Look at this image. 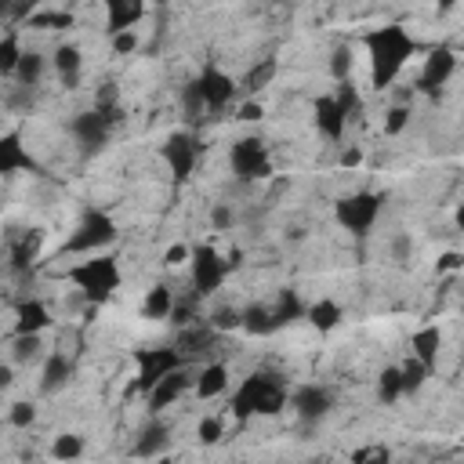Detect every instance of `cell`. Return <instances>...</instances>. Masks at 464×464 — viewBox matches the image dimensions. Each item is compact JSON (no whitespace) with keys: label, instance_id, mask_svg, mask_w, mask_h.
Returning a JSON list of instances; mask_svg holds the SVG:
<instances>
[{"label":"cell","instance_id":"cell-13","mask_svg":"<svg viewBox=\"0 0 464 464\" xmlns=\"http://www.w3.org/2000/svg\"><path fill=\"white\" fill-rule=\"evenodd\" d=\"M290 406H294L297 420H304V424H319V420L330 413L334 399H330V392L319 388V384H301V388H294Z\"/></svg>","mask_w":464,"mask_h":464},{"label":"cell","instance_id":"cell-46","mask_svg":"<svg viewBox=\"0 0 464 464\" xmlns=\"http://www.w3.org/2000/svg\"><path fill=\"white\" fill-rule=\"evenodd\" d=\"M261 116H265V105L250 98V102H243V105H239V116H236V120H243V123H254V120H261Z\"/></svg>","mask_w":464,"mask_h":464},{"label":"cell","instance_id":"cell-36","mask_svg":"<svg viewBox=\"0 0 464 464\" xmlns=\"http://www.w3.org/2000/svg\"><path fill=\"white\" fill-rule=\"evenodd\" d=\"M334 98H337V105H341V112H344V116H355V112H359V105H362V102H359V87L352 83V76H348V80H337Z\"/></svg>","mask_w":464,"mask_h":464},{"label":"cell","instance_id":"cell-24","mask_svg":"<svg viewBox=\"0 0 464 464\" xmlns=\"http://www.w3.org/2000/svg\"><path fill=\"white\" fill-rule=\"evenodd\" d=\"M341 315H344V312H341V304H337L334 297H319V301H312V304L304 308V319H308L319 334H330V330L341 323Z\"/></svg>","mask_w":464,"mask_h":464},{"label":"cell","instance_id":"cell-45","mask_svg":"<svg viewBox=\"0 0 464 464\" xmlns=\"http://www.w3.org/2000/svg\"><path fill=\"white\" fill-rule=\"evenodd\" d=\"M188 257H192V250H188L185 243H174V246L163 250V265H170V268H174V265H185Z\"/></svg>","mask_w":464,"mask_h":464},{"label":"cell","instance_id":"cell-5","mask_svg":"<svg viewBox=\"0 0 464 464\" xmlns=\"http://www.w3.org/2000/svg\"><path fill=\"white\" fill-rule=\"evenodd\" d=\"M381 203H384V196L381 192H352V196H341L337 203H334V218H337V225L348 232V236H355V239H362V236H370V228L377 225V218H381Z\"/></svg>","mask_w":464,"mask_h":464},{"label":"cell","instance_id":"cell-12","mask_svg":"<svg viewBox=\"0 0 464 464\" xmlns=\"http://www.w3.org/2000/svg\"><path fill=\"white\" fill-rule=\"evenodd\" d=\"M196 87H199V94H203V105H207V112H221L225 105H232L236 102V83H232V76L228 72H221L218 65H207L199 76H196Z\"/></svg>","mask_w":464,"mask_h":464},{"label":"cell","instance_id":"cell-22","mask_svg":"<svg viewBox=\"0 0 464 464\" xmlns=\"http://www.w3.org/2000/svg\"><path fill=\"white\" fill-rule=\"evenodd\" d=\"M192 388H196L199 399H214V395H221V392L228 388V370H225V362H207V366L196 373Z\"/></svg>","mask_w":464,"mask_h":464},{"label":"cell","instance_id":"cell-15","mask_svg":"<svg viewBox=\"0 0 464 464\" xmlns=\"http://www.w3.org/2000/svg\"><path fill=\"white\" fill-rule=\"evenodd\" d=\"M312 120H315V130H319L323 138H330V141H341V138H344L348 116L341 112V105H337L334 94L315 98V105H312Z\"/></svg>","mask_w":464,"mask_h":464},{"label":"cell","instance_id":"cell-18","mask_svg":"<svg viewBox=\"0 0 464 464\" xmlns=\"http://www.w3.org/2000/svg\"><path fill=\"white\" fill-rule=\"evenodd\" d=\"M18 170H36V160L29 156L22 138L14 130H7L0 138V174H18Z\"/></svg>","mask_w":464,"mask_h":464},{"label":"cell","instance_id":"cell-8","mask_svg":"<svg viewBox=\"0 0 464 464\" xmlns=\"http://www.w3.org/2000/svg\"><path fill=\"white\" fill-rule=\"evenodd\" d=\"M188 265H192V290H196L199 297H210V294L225 283V276L232 272V261H228V257H221L210 243L192 246Z\"/></svg>","mask_w":464,"mask_h":464},{"label":"cell","instance_id":"cell-28","mask_svg":"<svg viewBox=\"0 0 464 464\" xmlns=\"http://www.w3.org/2000/svg\"><path fill=\"white\" fill-rule=\"evenodd\" d=\"M69 373H72L69 355L54 352V355H47V362H44V381H40V388H44V392H54V388H62V384L69 381Z\"/></svg>","mask_w":464,"mask_h":464},{"label":"cell","instance_id":"cell-7","mask_svg":"<svg viewBox=\"0 0 464 464\" xmlns=\"http://www.w3.org/2000/svg\"><path fill=\"white\" fill-rule=\"evenodd\" d=\"M228 167H232V174H236L239 181H261V178H268V174H272V156H268L265 138L246 134V138L232 141V149H228Z\"/></svg>","mask_w":464,"mask_h":464},{"label":"cell","instance_id":"cell-33","mask_svg":"<svg viewBox=\"0 0 464 464\" xmlns=\"http://www.w3.org/2000/svg\"><path fill=\"white\" fill-rule=\"evenodd\" d=\"M402 395V370L399 366H384L377 377V399L381 402H395Z\"/></svg>","mask_w":464,"mask_h":464},{"label":"cell","instance_id":"cell-43","mask_svg":"<svg viewBox=\"0 0 464 464\" xmlns=\"http://www.w3.org/2000/svg\"><path fill=\"white\" fill-rule=\"evenodd\" d=\"M406 123H410V109H406V105H392V109H388V120H384V130H388V134H402Z\"/></svg>","mask_w":464,"mask_h":464},{"label":"cell","instance_id":"cell-10","mask_svg":"<svg viewBox=\"0 0 464 464\" xmlns=\"http://www.w3.org/2000/svg\"><path fill=\"white\" fill-rule=\"evenodd\" d=\"M199 152H203V145H199V138H196L192 130H174V134H167L163 145H160V156H163V163L170 167L174 181H188V178H192Z\"/></svg>","mask_w":464,"mask_h":464},{"label":"cell","instance_id":"cell-34","mask_svg":"<svg viewBox=\"0 0 464 464\" xmlns=\"http://www.w3.org/2000/svg\"><path fill=\"white\" fill-rule=\"evenodd\" d=\"M22 47H18V33L11 29L4 40H0V72L4 76H14V69H18V62H22Z\"/></svg>","mask_w":464,"mask_h":464},{"label":"cell","instance_id":"cell-19","mask_svg":"<svg viewBox=\"0 0 464 464\" xmlns=\"http://www.w3.org/2000/svg\"><path fill=\"white\" fill-rule=\"evenodd\" d=\"M47 326H51L47 304L36 301V297H25V301L18 304V312H14V334H40V330H47Z\"/></svg>","mask_w":464,"mask_h":464},{"label":"cell","instance_id":"cell-49","mask_svg":"<svg viewBox=\"0 0 464 464\" xmlns=\"http://www.w3.org/2000/svg\"><path fill=\"white\" fill-rule=\"evenodd\" d=\"M460 265H464V254H453V250H450V254H442V257H439V265H435V268H439V272H446V268H460Z\"/></svg>","mask_w":464,"mask_h":464},{"label":"cell","instance_id":"cell-38","mask_svg":"<svg viewBox=\"0 0 464 464\" xmlns=\"http://www.w3.org/2000/svg\"><path fill=\"white\" fill-rule=\"evenodd\" d=\"M210 326H214L218 334H225V330H243V312L232 308V304L214 308V312H210Z\"/></svg>","mask_w":464,"mask_h":464},{"label":"cell","instance_id":"cell-20","mask_svg":"<svg viewBox=\"0 0 464 464\" xmlns=\"http://www.w3.org/2000/svg\"><path fill=\"white\" fill-rule=\"evenodd\" d=\"M51 65H54V72L62 76V83H65V87H76L80 69H83L80 47H72V44H58V47H54V54H51Z\"/></svg>","mask_w":464,"mask_h":464},{"label":"cell","instance_id":"cell-16","mask_svg":"<svg viewBox=\"0 0 464 464\" xmlns=\"http://www.w3.org/2000/svg\"><path fill=\"white\" fill-rule=\"evenodd\" d=\"M40 243H44V232H40V228H29V232H22V236H11V239H7V268H11V272H25V268L36 261Z\"/></svg>","mask_w":464,"mask_h":464},{"label":"cell","instance_id":"cell-27","mask_svg":"<svg viewBox=\"0 0 464 464\" xmlns=\"http://www.w3.org/2000/svg\"><path fill=\"white\" fill-rule=\"evenodd\" d=\"M218 337V330L210 326V319L207 323H196V326H185L181 334H178V348H181V355H188V352H199V348H207L210 341Z\"/></svg>","mask_w":464,"mask_h":464},{"label":"cell","instance_id":"cell-31","mask_svg":"<svg viewBox=\"0 0 464 464\" xmlns=\"http://www.w3.org/2000/svg\"><path fill=\"white\" fill-rule=\"evenodd\" d=\"M301 315H304V304L297 301V294H294V290H283L279 301L272 304V319H276V326H286V323H294V319H301Z\"/></svg>","mask_w":464,"mask_h":464},{"label":"cell","instance_id":"cell-23","mask_svg":"<svg viewBox=\"0 0 464 464\" xmlns=\"http://www.w3.org/2000/svg\"><path fill=\"white\" fill-rule=\"evenodd\" d=\"M174 290L167 286V283H156L149 294H145V301H141V315L145 319H170L174 315Z\"/></svg>","mask_w":464,"mask_h":464},{"label":"cell","instance_id":"cell-54","mask_svg":"<svg viewBox=\"0 0 464 464\" xmlns=\"http://www.w3.org/2000/svg\"><path fill=\"white\" fill-rule=\"evenodd\" d=\"M453 221H457V228H460V232H464V203H460V207H457V214H453Z\"/></svg>","mask_w":464,"mask_h":464},{"label":"cell","instance_id":"cell-2","mask_svg":"<svg viewBox=\"0 0 464 464\" xmlns=\"http://www.w3.org/2000/svg\"><path fill=\"white\" fill-rule=\"evenodd\" d=\"M290 392L276 373H250L239 381V388L232 392V417L246 420V417H276L286 406Z\"/></svg>","mask_w":464,"mask_h":464},{"label":"cell","instance_id":"cell-40","mask_svg":"<svg viewBox=\"0 0 464 464\" xmlns=\"http://www.w3.org/2000/svg\"><path fill=\"white\" fill-rule=\"evenodd\" d=\"M83 453V439L80 435H58L54 442H51V457L54 460H72V457H80Z\"/></svg>","mask_w":464,"mask_h":464},{"label":"cell","instance_id":"cell-39","mask_svg":"<svg viewBox=\"0 0 464 464\" xmlns=\"http://www.w3.org/2000/svg\"><path fill=\"white\" fill-rule=\"evenodd\" d=\"M352 65H355L352 47H348V44H337L334 54H330V72H334V80H348V76H352Z\"/></svg>","mask_w":464,"mask_h":464},{"label":"cell","instance_id":"cell-14","mask_svg":"<svg viewBox=\"0 0 464 464\" xmlns=\"http://www.w3.org/2000/svg\"><path fill=\"white\" fill-rule=\"evenodd\" d=\"M192 381H196V377H192V373H185L181 366H178V370H170V373H167V377H163V381L145 395L149 413H163L167 406H174V402L188 392V384H192Z\"/></svg>","mask_w":464,"mask_h":464},{"label":"cell","instance_id":"cell-9","mask_svg":"<svg viewBox=\"0 0 464 464\" xmlns=\"http://www.w3.org/2000/svg\"><path fill=\"white\" fill-rule=\"evenodd\" d=\"M134 359H138V377H134L130 388L149 395L170 370L181 366V348L178 344H170V348H138Z\"/></svg>","mask_w":464,"mask_h":464},{"label":"cell","instance_id":"cell-11","mask_svg":"<svg viewBox=\"0 0 464 464\" xmlns=\"http://www.w3.org/2000/svg\"><path fill=\"white\" fill-rule=\"evenodd\" d=\"M453 69H457V54L450 47H431L424 65H420V72H417V91L420 94H439L450 83Z\"/></svg>","mask_w":464,"mask_h":464},{"label":"cell","instance_id":"cell-37","mask_svg":"<svg viewBox=\"0 0 464 464\" xmlns=\"http://www.w3.org/2000/svg\"><path fill=\"white\" fill-rule=\"evenodd\" d=\"M181 109H185V116H188V123H199V120H203V112H207V105H203V94H199V87H196V80H192V83H185V91H181Z\"/></svg>","mask_w":464,"mask_h":464},{"label":"cell","instance_id":"cell-44","mask_svg":"<svg viewBox=\"0 0 464 464\" xmlns=\"http://www.w3.org/2000/svg\"><path fill=\"white\" fill-rule=\"evenodd\" d=\"M7 420H11L14 428H29V424L36 420V410H33L29 402H11V413H7Z\"/></svg>","mask_w":464,"mask_h":464},{"label":"cell","instance_id":"cell-32","mask_svg":"<svg viewBox=\"0 0 464 464\" xmlns=\"http://www.w3.org/2000/svg\"><path fill=\"white\" fill-rule=\"evenodd\" d=\"M399 370H402V395H413V392H417V388L428 381V373H431V366H424L417 355H410V359H406Z\"/></svg>","mask_w":464,"mask_h":464},{"label":"cell","instance_id":"cell-41","mask_svg":"<svg viewBox=\"0 0 464 464\" xmlns=\"http://www.w3.org/2000/svg\"><path fill=\"white\" fill-rule=\"evenodd\" d=\"M40 352V334H14V355L18 359H36Z\"/></svg>","mask_w":464,"mask_h":464},{"label":"cell","instance_id":"cell-50","mask_svg":"<svg viewBox=\"0 0 464 464\" xmlns=\"http://www.w3.org/2000/svg\"><path fill=\"white\" fill-rule=\"evenodd\" d=\"M210 218H214V225H218V228H228V225H232V210H228V207H214V214H210Z\"/></svg>","mask_w":464,"mask_h":464},{"label":"cell","instance_id":"cell-3","mask_svg":"<svg viewBox=\"0 0 464 464\" xmlns=\"http://www.w3.org/2000/svg\"><path fill=\"white\" fill-rule=\"evenodd\" d=\"M69 283H76V290L91 301V304H102L109 301L116 290H120V268L112 257L98 254V257H87V261H76L69 272H65Z\"/></svg>","mask_w":464,"mask_h":464},{"label":"cell","instance_id":"cell-51","mask_svg":"<svg viewBox=\"0 0 464 464\" xmlns=\"http://www.w3.org/2000/svg\"><path fill=\"white\" fill-rule=\"evenodd\" d=\"M392 254H395V257H410V236H395Z\"/></svg>","mask_w":464,"mask_h":464},{"label":"cell","instance_id":"cell-47","mask_svg":"<svg viewBox=\"0 0 464 464\" xmlns=\"http://www.w3.org/2000/svg\"><path fill=\"white\" fill-rule=\"evenodd\" d=\"M134 44H138V40H134V33H130V29H123V33H116V36H112V51H116V54H130V51H134Z\"/></svg>","mask_w":464,"mask_h":464},{"label":"cell","instance_id":"cell-42","mask_svg":"<svg viewBox=\"0 0 464 464\" xmlns=\"http://www.w3.org/2000/svg\"><path fill=\"white\" fill-rule=\"evenodd\" d=\"M221 431H225V424H221L218 417H203V420H199V428H196V435H199V442H203V446H214V442L221 439Z\"/></svg>","mask_w":464,"mask_h":464},{"label":"cell","instance_id":"cell-26","mask_svg":"<svg viewBox=\"0 0 464 464\" xmlns=\"http://www.w3.org/2000/svg\"><path fill=\"white\" fill-rule=\"evenodd\" d=\"M243 330L254 334V337H265V334H276V319H272V304H250L243 308Z\"/></svg>","mask_w":464,"mask_h":464},{"label":"cell","instance_id":"cell-35","mask_svg":"<svg viewBox=\"0 0 464 464\" xmlns=\"http://www.w3.org/2000/svg\"><path fill=\"white\" fill-rule=\"evenodd\" d=\"M29 29H72V14L69 11H40V14H29Z\"/></svg>","mask_w":464,"mask_h":464},{"label":"cell","instance_id":"cell-4","mask_svg":"<svg viewBox=\"0 0 464 464\" xmlns=\"http://www.w3.org/2000/svg\"><path fill=\"white\" fill-rule=\"evenodd\" d=\"M116 120H120V105H109V98H102L98 109H87V112L72 116L69 130H72L76 145H80L87 156H94V152H102V149L109 145V134H112V123H116Z\"/></svg>","mask_w":464,"mask_h":464},{"label":"cell","instance_id":"cell-53","mask_svg":"<svg viewBox=\"0 0 464 464\" xmlns=\"http://www.w3.org/2000/svg\"><path fill=\"white\" fill-rule=\"evenodd\" d=\"M435 7H439V14H450L457 7V0H435Z\"/></svg>","mask_w":464,"mask_h":464},{"label":"cell","instance_id":"cell-25","mask_svg":"<svg viewBox=\"0 0 464 464\" xmlns=\"http://www.w3.org/2000/svg\"><path fill=\"white\" fill-rule=\"evenodd\" d=\"M276 72H279V58H261L246 76H243V94H261L272 80H276Z\"/></svg>","mask_w":464,"mask_h":464},{"label":"cell","instance_id":"cell-30","mask_svg":"<svg viewBox=\"0 0 464 464\" xmlns=\"http://www.w3.org/2000/svg\"><path fill=\"white\" fill-rule=\"evenodd\" d=\"M44 54H36V51H25L22 54V62H18V69H14V80L22 83V87H36L40 83V76H44Z\"/></svg>","mask_w":464,"mask_h":464},{"label":"cell","instance_id":"cell-52","mask_svg":"<svg viewBox=\"0 0 464 464\" xmlns=\"http://www.w3.org/2000/svg\"><path fill=\"white\" fill-rule=\"evenodd\" d=\"M359 160H362V152H359V149H348V152H341V163H344V167H359Z\"/></svg>","mask_w":464,"mask_h":464},{"label":"cell","instance_id":"cell-29","mask_svg":"<svg viewBox=\"0 0 464 464\" xmlns=\"http://www.w3.org/2000/svg\"><path fill=\"white\" fill-rule=\"evenodd\" d=\"M167 450V428L163 424H149L141 435H138V442H134V457H156V453H163Z\"/></svg>","mask_w":464,"mask_h":464},{"label":"cell","instance_id":"cell-6","mask_svg":"<svg viewBox=\"0 0 464 464\" xmlns=\"http://www.w3.org/2000/svg\"><path fill=\"white\" fill-rule=\"evenodd\" d=\"M112 239H116V221L102 207H91V210H83L80 225L69 232V239L62 243V254H94V250L109 246Z\"/></svg>","mask_w":464,"mask_h":464},{"label":"cell","instance_id":"cell-48","mask_svg":"<svg viewBox=\"0 0 464 464\" xmlns=\"http://www.w3.org/2000/svg\"><path fill=\"white\" fill-rule=\"evenodd\" d=\"M352 460H388V450L384 446H370V450L352 453Z\"/></svg>","mask_w":464,"mask_h":464},{"label":"cell","instance_id":"cell-17","mask_svg":"<svg viewBox=\"0 0 464 464\" xmlns=\"http://www.w3.org/2000/svg\"><path fill=\"white\" fill-rule=\"evenodd\" d=\"M145 18V0H105V29L116 36Z\"/></svg>","mask_w":464,"mask_h":464},{"label":"cell","instance_id":"cell-1","mask_svg":"<svg viewBox=\"0 0 464 464\" xmlns=\"http://www.w3.org/2000/svg\"><path fill=\"white\" fill-rule=\"evenodd\" d=\"M366 51H370V83L377 91H388L406 69V62L413 58V36L392 22L366 33Z\"/></svg>","mask_w":464,"mask_h":464},{"label":"cell","instance_id":"cell-21","mask_svg":"<svg viewBox=\"0 0 464 464\" xmlns=\"http://www.w3.org/2000/svg\"><path fill=\"white\" fill-rule=\"evenodd\" d=\"M410 348H413V355L424 362V366H431L435 370V359H439V348H442V330L439 326H420L413 337H410Z\"/></svg>","mask_w":464,"mask_h":464}]
</instances>
